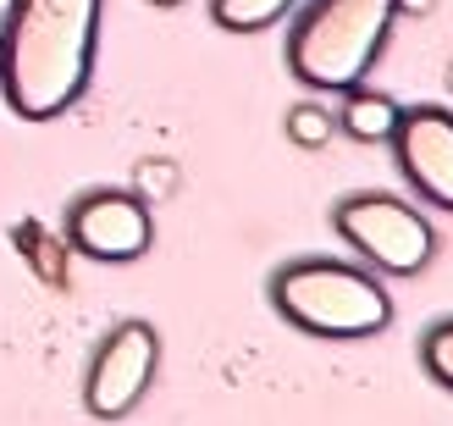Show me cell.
Segmentation results:
<instances>
[{
  "label": "cell",
  "instance_id": "obj_1",
  "mask_svg": "<svg viewBox=\"0 0 453 426\" xmlns=\"http://www.w3.org/2000/svg\"><path fill=\"white\" fill-rule=\"evenodd\" d=\"M105 0H6L0 17V100L22 122L66 117L95 78Z\"/></svg>",
  "mask_w": 453,
  "mask_h": 426
},
{
  "label": "cell",
  "instance_id": "obj_2",
  "mask_svg": "<svg viewBox=\"0 0 453 426\" xmlns=\"http://www.w3.org/2000/svg\"><path fill=\"white\" fill-rule=\"evenodd\" d=\"M271 310L310 332V338H332V344H359L393 327V294L381 288V277L359 260H337V255H299L282 260L271 272Z\"/></svg>",
  "mask_w": 453,
  "mask_h": 426
},
{
  "label": "cell",
  "instance_id": "obj_3",
  "mask_svg": "<svg viewBox=\"0 0 453 426\" xmlns=\"http://www.w3.org/2000/svg\"><path fill=\"white\" fill-rule=\"evenodd\" d=\"M398 22V0H304L288 28V73L310 95H343L365 83Z\"/></svg>",
  "mask_w": 453,
  "mask_h": 426
},
{
  "label": "cell",
  "instance_id": "obj_4",
  "mask_svg": "<svg viewBox=\"0 0 453 426\" xmlns=\"http://www.w3.org/2000/svg\"><path fill=\"white\" fill-rule=\"evenodd\" d=\"M337 238L359 255V266L388 277H420L437 260V228L420 205L388 189H359L332 205Z\"/></svg>",
  "mask_w": 453,
  "mask_h": 426
},
{
  "label": "cell",
  "instance_id": "obj_5",
  "mask_svg": "<svg viewBox=\"0 0 453 426\" xmlns=\"http://www.w3.org/2000/svg\"><path fill=\"white\" fill-rule=\"evenodd\" d=\"M155 366H161V332L144 316H127L105 332L88 354L83 371V410L95 421H127L139 410V399L155 383Z\"/></svg>",
  "mask_w": 453,
  "mask_h": 426
},
{
  "label": "cell",
  "instance_id": "obj_6",
  "mask_svg": "<svg viewBox=\"0 0 453 426\" xmlns=\"http://www.w3.org/2000/svg\"><path fill=\"white\" fill-rule=\"evenodd\" d=\"M155 244V216L139 189H83L66 205V250L100 266L144 260Z\"/></svg>",
  "mask_w": 453,
  "mask_h": 426
},
{
  "label": "cell",
  "instance_id": "obj_7",
  "mask_svg": "<svg viewBox=\"0 0 453 426\" xmlns=\"http://www.w3.org/2000/svg\"><path fill=\"white\" fill-rule=\"evenodd\" d=\"M388 144H393V161L420 205L453 211V111L448 105H403Z\"/></svg>",
  "mask_w": 453,
  "mask_h": 426
},
{
  "label": "cell",
  "instance_id": "obj_8",
  "mask_svg": "<svg viewBox=\"0 0 453 426\" xmlns=\"http://www.w3.org/2000/svg\"><path fill=\"white\" fill-rule=\"evenodd\" d=\"M398 111L403 105L393 95L354 83V89H343V105H337V133H349L354 144H388L398 128Z\"/></svg>",
  "mask_w": 453,
  "mask_h": 426
},
{
  "label": "cell",
  "instance_id": "obj_9",
  "mask_svg": "<svg viewBox=\"0 0 453 426\" xmlns=\"http://www.w3.org/2000/svg\"><path fill=\"white\" fill-rule=\"evenodd\" d=\"M299 6V0H211V22L226 34H265Z\"/></svg>",
  "mask_w": 453,
  "mask_h": 426
},
{
  "label": "cell",
  "instance_id": "obj_10",
  "mask_svg": "<svg viewBox=\"0 0 453 426\" xmlns=\"http://www.w3.org/2000/svg\"><path fill=\"white\" fill-rule=\"evenodd\" d=\"M282 128L299 150H326L337 139V111H326L321 100H299V105H288Z\"/></svg>",
  "mask_w": 453,
  "mask_h": 426
},
{
  "label": "cell",
  "instance_id": "obj_11",
  "mask_svg": "<svg viewBox=\"0 0 453 426\" xmlns=\"http://www.w3.org/2000/svg\"><path fill=\"white\" fill-rule=\"evenodd\" d=\"M420 366H426V376H432L437 388L453 393V316H442V321H432L420 332Z\"/></svg>",
  "mask_w": 453,
  "mask_h": 426
},
{
  "label": "cell",
  "instance_id": "obj_12",
  "mask_svg": "<svg viewBox=\"0 0 453 426\" xmlns=\"http://www.w3.org/2000/svg\"><path fill=\"white\" fill-rule=\"evenodd\" d=\"M150 6H161V12H172V6H183V0H150Z\"/></svg>",
  "mask_w": 453,
  "mask_h": 426
}]
</instances>
